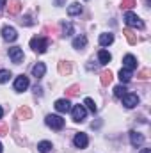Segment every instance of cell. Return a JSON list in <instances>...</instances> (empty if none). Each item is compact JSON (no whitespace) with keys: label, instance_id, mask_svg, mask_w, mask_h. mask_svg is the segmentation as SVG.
<instances>
[{"label":"cell","instance_id":"obj_9","mask_svg":"<svg viewBox=\"0 0 151 153\" xmlns=\"http://www.w3.org/2000/svg\"><path fill=\"white\" fill-rule=\"evenodd\" d=\"M73 144H75L76 148H80V150H84V148H87V144H89V139H87V135L85 134H76L75 139H73Z\"/></svg>","mask_w":151,"mask_h":153},{"label":"cell","instance_id":"obj_32","mask_svg":"<svg viewBox=\"0 0 151 153\" xmlns=\"http://www.w3.org/2000/svg\"><path fill=\"white\" fill-rule=\"evenodd\" d=\"M21 22V25H32V18L30 16H25L23 20H20Z\"/></svg>","mask_w":151,"mask_h":153},{"label":"cell","instance_id":"obj_19","mask_svg":"<svg viewBox=\"0 0 151 153\" xmlns=\"http://www.w3.org/2000/svg\"><path fill=\"white\" fill-rule=\"evenodd\" d=\"M85 45H87V38L85 36H78V38L73 39V48H76V50H82Z\"/></svg>","mask_w":151,"mask_h":153},{"label":"cell","instance_id":"obj_20","mask_svg":"<svg viewBox=\"0 0 151 153\" xmlns=\"http://www.w3.org/2000/svg\"><path fill=\"white\" fill-rule=\"evenodd\" d=\"M82 13V5L78 4V2H73L70 7H68V14L70 16H76V14H80Z\"/></svg>","mask_w":151,"mask_h":153},{"label":"cell","instance_id":"obj_1","mask_svg":"<svg viewBox=\"0 0 151 153\" xmlns=\"http://www.w3.org/2000/svg\"><path fill=\"white\" fill-rule=\"evenodd\" d=\"M44 123H46L52 130H62V128H64V119H62L61 116H55V114L46 116Z\"/></svg>","mask_w":151,"mask_h":153},{"label":"cell","instance_id":"obj_27","mask_svg":"<svg viewBox=\"0 0 151 153\" xmlns=\"http://www.w3.org/2000/svg\"><path fill=\"white\" fill-rule=\"evenodd\" d=\"M78 91H80V85H70V87L66 89V94H68V96H76Z\"/></svg>","mask_w":151,"mask_h":153},{"label":"cell","instance_id":"obj_30","mask_svg":"<svg viewBox=\"0 0 151 153\" xmlns=\"http://www.w3.org/2000/svg\"><path fill=\"white\" fill-rule=\"evenodd\" d=\"M121 7L123 9H132V7H135V0H121Z\"/></svg>","mask_w":151,"mask_h":153},{"label":"cell","instance_id":"obj_2","mask_svg":"<svg viewBox=\"0 0 151 153\" xmlns=\"http://www.w3.org/2000/svg\"><path fill=\"white\" fill-rule=\"evenodd\" d=\"M30 48L38 53H44L48 48V39L46 38H32L30 39Z\"/></svg>","mask_w":151,"mask_h":153},{"label":"cell","instance_id":"obj_16","mask_svg":"<svg viewBox=\"0 0 151 153\" xmlns=\"http://www.w3.org/2000/svg\"><path fill=\"white\" fill-rule=\"evenodd\" d=\"M59 73H61V75H70V73H71V62L61 61V62H59Z\"/></svg>","mask_w":151,"mask_h":153},{"label":"cell","instance_id":"obj_24","mask_svg":"<svg viewBox=\"0 0 151 153\" xmlns=\"http://www.w3.org/2000/svg\"><path fill=\"white\" fill-rule=\"evenodd\" d=\"M38 150L41 153H48L50 150H52V143H50V141H41V143L38 144Z\"/></svg>","mask_w":151,"mask_h":153},{"label":"cell","instance_id":"obj_13","mask_svg":"<svg viewBox=\"0 0 151 153\" xmlns=\"http://www.w3.org/2000/svg\"><path fill=\"white\" fill-rule=\"evenodd\" d=\"M16 116H18V119H30L32 117V111H30V107L23 105V107H20L16 111Z\"/></svg>","mask_w":151,"mask_h":153},{"label":"cell","instance_id":"obj_33","mask_svg":"<svg viewBox=\"0 0 151 153\" xmlns=\"http://www.w3.org/2000/svg\"><path fill=\"white\" fill-rule=\"evenodd\" d=\"M7 132H9V128H7V125H2V123H0V135H5Z\"/></svg>","mask_w":151,"mask_h":153},{"label":"cell","instance_id":"obj_37","mask_svg":"<svg viewBox=\"0 0 151 153\" xmlns=\"http://www.w3.org/2000/svg\"><path fill=\"white\" fill-rule=\"evenodd\" d=\"M2 116H4V109H2V107H0V117H2Z\"/></svg>","mask_w":151,"mask_h":153},{"label":"cell","instance_id":"obj_15","mask_svg":"<svg viewBox=\"0 0 151 153\" xmlns=\"http://www.w3.org/2000/svg\"><path fill=\"white\" fill-rule=\"evenodd\" d=\"M7 9H9V14H18L21 11V2L20 0H11L9 5H7Z\"/></svg>","mask_w":151,"mask_h":153},{"label":"cell","instance_id":"obj_5","mask_svg":"<svg viewBox=\"0 0 151 153\" xmlns=\"http://www.w3.org/2000/svg\"><path fill=\"white\" fill-rule=\"evenodd\" d=\"M9 57L14 64H20L23 61V50L20 46H13V48H9Z\"/></svg>","mask_w":151,"mask_h":153},{"label":"cell","instance_id":"obj_31","mask_svg":"<svg viewBox=\"0 0 151 153\" xmlns=\"http://www.w3.org/2000/svg\"><path fill=\"white\" fill-rule=\"evenodd\" d=\"M62 29H64V34L66 36H71L73 34V25L71 23H62Z\"/></svg>","mask_w":151,"mask_h":153},{"label":"cell","instance_id":"obj_21","mask_svg":"<svg viewBox=\"0 0 151 153\" xmlns=\"http://www.w3.org/2000/svg\"><path fill=\"white\" fill-rule=\"evenodd\" d=\"M112 41H114V34H110V32H109V34H101V36H100V45H101V46H109Z\"/></svg>","mask_w":151,"mask_h":153},{"label":"cell","instance_id":"obj_26","mask_svg":"<svg viewBox=\"0 0 151 153\" xmlns=\"http://www.w3.org/2000/svg\"><path fill=\"white\" fill-rule=\"evenodd\" d=\"M114 94H115L117 98H123V96L126 94V87H124V85H117V87L114 89Z\"/></svg>","mask_w":151,"mask_h":153},{"label":"cell","instance_id":"obj_23","mask_svg":"<svg viewBox=\"0 0 151 153\" xmlns=\"http://www.w3.org/2000/svg\"><path fill=\"white\" fill-rule=\"evenodd\" d=\"M112 71L110 70H107V71H101V84L103 85H109L110 82H112Z\"/></svg>","mask_w":151,"mask_h":153},{"label":"cell","instance_id":"obj_11","mask_svg":"<svg viewBox=\"0 0 151 153\" xmlns=\"http://www.w3.org/2000/svg\"><path fill=\"white\" fill-rule=\"evenodd\" d=\"M123 66H124V70L133 71V70L137 68V59H135L132 53H128V55H124V59H123Z\"/></svg>","mask_w":151,"mask_h":153},{"label":"cell","instance_id":"obj_36","mask_svg":"<svg viewBox=\"0 0 151 153\" xmlns=\"http://www.w3.org/2000/svg\"><path fill=\"white\" fill-rule=\"evenodd\" d=\"M141 153H151V150H150V148H144V150H142Z\"/></svg>","mask_w":151,"mask_h":153},{"label":"cell","instance_id":"obj_14","mask_svg":"<svg viewBox=\"0 0 151 153\" xmlns=\"http://www.w3.org/2000/svg\"><path fill=\"white\" fill-rule=\"evenodd\" d=\"M46 73V66H44V62H38L34 68H32V75L36 76V78H43Z\"/></svg>","mask_w":151,"mask_h":153},{"label":"cell","instance_id":"obj_8","mask_svg":"<svg viewBox=\"0 0 151 153\" xmlns=\"http://www.w3.org/2000/svg\"><path fill=\"white\" fill-rule=\"evenodd\" d=\"M130 143H132L133 148H139V146H142V143H144V135L139 134V132H135V130H132V132H130Z\"/></svg>","mask_w":151,"mask_h":153},{"label":"cell","instance_id":"obj_34","mask_svg":"<svg viewBox=\"0 0 151 153\" xmlns=\"http://www.w3.org/2000/svg\"><path fill=\"white\" fill-rule=\"evenodd\" d=\"M34 93H36V94H41V87H38V85H36V87H34Z\"/></svg>","mask_w":151,"mask_h":153},{"label":"cell","instance_id":"obj_38","mask_svg":"<svg viewBox=\"0 0 151 153\" xmlns=\"http://www.w3.org/2000/svg\"><path fill=\"white\" fill-rule=\"evenodd\" d=\"M0 153H2V143H0Z\"/></svg>","mask_w":151,"mask_h":153},{"label":"cell","instance_id":"obj_35","mask_svg":"<svg viewBox=\"0 0 151 153\" xmlns=\"http://www.w3.org/2000/svg\"><path fill=\"white\" fill-rule=\"evenodd\" d=\"M4 5H5V0H0V11L4 9Z\"/></svg>","mask_w":151,"mask_h":153},{"label":"cell","instance_id":"obj_10","mask_svg":"<svg viewBox=\"0 0 151 153\" xmlns=\"http://www.w3.org/2000/svg\"><path fill=\"white\" fill-rule=\"evenodd\" d=\"M2 38L5 39V41H16V38H18V34H16V29L14 27H4L2 29Z\"/></svg>","mask_w":151,"mask_h":153},{"label":"cell","instance_id":"obj_18","mask_svg":"<svg viewBox=\"0 0 151 153\" xmlns=\"http://www.w3.org/2000/svg\"><path fill=\"white\" fill-rule=\"evenodd\" d=\"M98 59H100V64H109L110 59H112V55H110L107 50H100V52H98Z\"/></svg>","mask_w":151,"mask_h":153},{"label":"cell","instance_id":"obj_4","mask_svg":"<svg viewBox=\"0 0 151 153\" xmlns=\"http://www.w3.org/2000/svg\"><path fill=\"white\" fill-rule=\"evenodd\" d=\"M121 100H123V105H124L126 109H133V107L139 105V96L133 94V93H126Z\"/></svg>","mask_w":151,"mask_h":153},{"label":"cell","instance_id":"obj_22","mask_svg":"<svg viewBox=\"0 0 151 153\" xmlns=\"http://www.w3.org/2000/svg\"><path fill=\"white\" fill-rule=\"evenodd\" d=\"M119 80H121L123 84L130 82V80H132V71H130V70H124V68H123V70L119 71Z\"/></svg>","mask_w":151,"mask_h":153},{"label":"cell","instance_id":"obj_3","mask_svg":"<svg viewBox=\"0 0 151 153\" xmlns=\"http://www.w3.org/2000/svg\"><path fill=\"white\" fill-rule=\"evenodd\" d=\"M124 22H126V25L128 27H135V29H144V22L137 16V14H133V13H126L124 14Z\"/></svg>","mask_w":151,"mask_h":153},{"label":"cell","instance_id":"obj_25","mask_svg":"<svg viewBox=\"0 0 151 153\" xmlns=\"http://www.w3.org/2000/svg\"><path fill=\"white\" fill-rule=\"evenodd\" d=\"M84 107H87L91 112H96V111H98V107H96V103H94L93 98H85V100H84Z\"/></svg>","mask_w":151,"mask_h":153},{"label":"cell","instance_id":"obj_17","mask_svg":"<svg viewBox=\"0 0 151 153\" xmlns=\"http://www.w3.org/2000/svg\"><path fill=\"white\" fill-rule=\"evenodd\" d=\"M123 34H124V38L128 39V43H130V45H137L139 38H137V34H135L132 29H124V32H123Z\"/></svg>","mask_w":151,"mask_h":153},{"label":"cell","instance_id":"obj_6","mask_svg":"<svg viewBox=\"0 0 151 153\" xmlns=\"http://www.w3.org/2000/svg\"><path fill=\"white\" fill-rule=\"evenodd\" d=\"M71 114H73V121L80 123V121H84V119H85L87 111H85V107H84V105H75V107L71 109Z\"/></svg>","mask_w":151,"mask_h":153},{"label":"cell","instance_id":"obj_29","mask_svg":"<svg viewBox=\"0 0 151 153\" xmlns=\"http://www.w3.org/2000/svg\"><path fill=\"white\" fill-rule=\"evenodd\" d=\"M151 76V71L150 70H141L139 73H137V78H141V80H148Z\"/></svg>","mask_w":151,"mask_h":153},{"label":"cell","instance_id":"obj_7","mask_svg":"<svg viewBox=\"0 0 151 153\" xmlns=\"http://www.w3.org/2000/svg\"><path fill=\"white\" fill-rule=\"evenodd\" d=\"M27 87H29V76L20 75L16 80H14V91H18V93H23Z\"/></svg>","mask_w":151,"mask_h":153},{"label":"cell","instance_id":"obj_12","mask_svg":"<svg viewBox=\"0 0 151 153\" xmlns=\"http://www.w3.org/2000/svg\"><path fill=\"white\" fill-rule=\"evenodd\" d=\"M55 109H57L59 112L66 114V112H70V111H71V103H70V100L62 98V100H57V102H55Z\"/></svg>","mask_w":151,"mask_h":153},{"label":"cell","instance_id":"obj_28","mask_svg":"<svg viewBox=\"0 0 151 153\" xmlns=\"http://www.w3.org/2000/svg\"><path fill=\"white\" fill-rule=\"evenodd\" d=\"M9 78H11V71H7V70H0V84H5Z\"/></svg>","mask_w":151,"mask_h":153}]
</instances>
